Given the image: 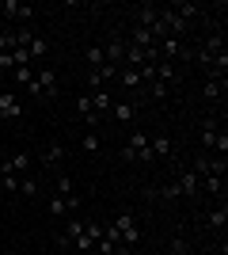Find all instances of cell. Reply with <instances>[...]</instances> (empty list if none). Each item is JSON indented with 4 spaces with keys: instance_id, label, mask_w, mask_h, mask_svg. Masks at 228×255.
I'll use <instances>...</instances> for the list:
<instances>
[{
    "instance_id": "cell-21",
    "label": "cell",
    "mask_w": 228,
    "mask_h": 255,
    "mask_svg": "<svg viewBox=\"0 0 228 255\" xmlns=\"http://www.w3.org/2000/svg\"><path fill=\"white\" fill-rule=\"evenodd\" d=\"M0 191L19 194V175H15V171H0Z\"/></svg>"
},
{
    "instance_id": "cell-32",
    "label": "cell",
    "mask_w": 228,
    "mask_h": 255,
    "mask_svg": "<svg viewBox=\"0 0 228 255\" xmlns=\"http://www.w3.org/2000/svg\"><path fill=\"white\" fill-rule=\"evenodd\" d=\"M171 255H186V240H171Z\"/></svg>"
},
{
    "instance_id": "cell-8",
    "label": "cell",
    "mask_w": 228,
    "mask_h": 255,
    "mask_svg": "<svg viewBox=\"0 0 228 255\" xmlns=\"http://www.w3.org/2000/svg\"><path fill=\"white\" fill-rule=\"evenodd\" d=\"M149 149H152V156H156V160H171L175 156V141L160 133V137H149Z\"/></svg>"
},
{
    "instance_id": "cell-4",
    "label": "cell",
    "mask_w": 228,
    "mask_h": 255,
    "mask_svg": "<svg viewBox=\"0 0 228 255\" xmlns=\"http://www.w3.org/2000/svg\"><path fill=\"white\" fill-rule=\"evenodd\" d=\"M76 206H80V198H76V194H50L46 210H50V217H65V213H73Z\"/></svg>"
},
{
    "instance_id": "cell-5",
    "label": "cell",
    "mask_w": 228,
    "mask_h": 255,
    "mask_svg": "<svg viewBox=\"0 0 228 255\" xmlns=\"http://www.w3.org/2000/svg\"><path fill=\"white\" fill-rule=\"evenodd\" d=\"M175 187H179V194H190V198H198V194H202V175L190 168V171H183V175L175 179Z\"/></svg>"
},
{
    "instance_id": "cell-18",
    "label": "cell",
    "mask_w": 228,
    "mask_h": 255,
    "mask_svg": "<svg viewBox=\"0 0 228 255\" xmlns=\"http://www.w3.org/2000/svg\"><path fill=\"white\" fill-rule=\"evenodd\" d=\"M217 137H221V129L213 126V122H206V126H202V149H206V152H213V145H217Z\"/></svg>"
},
{
    "instance_id": "cell-10",
    "label": "cell",
    "mask_w": 228,
    "mask_h": 255,
    "mask_svg": "<svg viewBox=\"0 0 228 255\" xmlns=\"http://www.w3.org/2000/svg\"><path fill=\"white\" fill-rule=\"evenodd\" d=\"M198 50H202V53H209V57H221V53H225V34H221V31L206 34V42L198 46Z\"/></svg>"
},
{
    "instance_id": "cell-24",
    "label": "cell",
    "mask_w": 228,
    "mask_h": 255,
    "mask_svg": "<svg viewBox=\"0 0 228 255\" xmlns=\"http://www.w3.org/2000/svg\"><path fill=\"white\" fill-rule=\"evenodd\" d=\"M80 149L84 152H99L103 149V137H99V133H84V137H80Z\"/></svg>"
},
{
    "instance_id": "cell-25",
    "label": "cell",
    "mask_w": 228,
    "mask_h": 255,
    "mask_svg": "<svg viewBox=\"0 0 228 255\" xmlns=\"http://www.w3.org/2000/svg\"><path fill=\"white\" fill-rule=\"evenodd\" d=\"M46 50H50V42H46V38H38V34H34V42L27 46V53H31V61H34V57H46Z\"/></svg>"
},
{
    "instance_id": "cell-22",
    "label": "cell",
    "mask_w": 228,
    "mask_h": 255,
    "mask_svg": "<svg viewBox=\"0 0 228 255\" xmlns=\"http://www.w3.org/2000/svg\"><path fill=\"white\" fill-rule=\"evenodd\" d=\"M118 80H122V88H126V92H133V88H141V76L133 73V69H118Z\"/></svg>"
},
{
    "instance_id": "cell-1",
    "label": "cell",
    "mask_w": 228,
    "mask_h": 255,
    "mask_svg": "<svg viewBox=\"0 0 228 255\" xmlns=\"http://www.w3.org/2000/svg\"><path fill=\"white\" fill-rule=\"evenodd\" d=\"M27 92H31L38 103H42V99H57V92H61V88H57V69H38L34 80L27 84Z\"/></svg>"
},
{
    "instance_id": "cell-28",
    "label": "cell",
    "mask_w": 228,
    "mask_h": 255,
    "mask_svg": "<svg viewBox=\"0 0 228 255\" xmlns=\"http://www.w3.org/2000/svg\"><path fill=\"white\" fill-rule=\"evenodd\" d=\"M19 194H38V183L31 175H19Z\"/></svg>"
},
{
    "instance_id": "cell-12",
    "label": "cell",
    "mask_w": 228,
    "mask_h": 255,
    "mask_svg": "<svg viewBox=\"0 0 228 255\" xmlns=\"http://www.w3.org/2000/svg\"><path fill=\"white\" fill-rule=\"evenodd\" d=\"M137 27H145V31H149L152 23H156V15H160V8H156V4H137Z\"/></svg>"
},
{
    "instance_id": "cell-2",
    "label": "cell",
    "mask_w": 228,
    "mask_h": 255,
    "mask_svg": "<svg viewBox=\"0 0 228 255\" xmlns=\"http://www.w3.org/2000/svg\"><path fill=\"white\" fill-rule=\"evenodd\" d=\"M110 225H114V233H118V244H122V248H137V244H141V229L133 225L130 213H118Z\"/></svg>"
},
{
    "instance_id": "cell-13",
    "label": "cell",
    "mask_w": 228,
    "mask_h": 255,
    "mask_svg": "<svg viewBox=\"0 0 228 255\" xmlns=\"http://www.w3.org/2000/svg\"><path fill=\"white\" fill-rule=\"evenodd\" d=\"M152 80H160V84L171 88L175 80H179V73H175V65H171V61H156V76H152Z\"/></svg>"
},
{
    "instance_id": "cell-23",
    "label": "cell",
    "mask_w": 228,
    "mask_h": 255,
    "mask_svg": "<svg viewBox=\"0 0 228 255\" xmlns=\"http://www.w3.org/2000/svg\"><path fill=\"white\" fill-rule=\"evenodd\" d=\"M11 80H15L19 88H27V84L34 80V69H31V65H23V69H11Z\"/></svg>"
},
{
    "instance_id": "cell-27",
    "label": "cell",
    "mask_w": 228,
    "mask_h": 255,
    "mask_svg": "<svg viewBox=\"0 0 228 255\" xmlns=\"http://www.w3.org/2000/svg\"><path fill=\"white\" fill-rule=\"evenodd\" d=\"M163 198V202H175V198H183V194H179V187H175V183H167V187H160V191H156Z\"/></svg>"
},
{
    "instance_id": "cell-3",
    "label": "cell",
    "mask_w": 228,
    "mask_h": 255,
    "mask_svg": "<svg viewBox=\"0 0 228 255\" xmlns=\"http://www.w3.org/2000/svg\"><path fill=\"white\" fill-rule=\"evenodd\" d=\"M0 19H4V27H8L11 19L27 23V19H34V8L23 4V0H0Z\"/></svg>"
},
{
    "instance_id": "cell-16",
    "label": "cell",
    "mask_w": 228,
    "mask_h": 255,
    "mask_svg": "<svg viewBox=\"0 0 228 255\" xmlns=\"http://www.w3.org/2000/svg\"><path fill=\"white\" fill-rule=\"evenodd\" d=\"M80 236H84V221H80V217H73V221H69V229L65 233H61V244H73V240H80Z\"/></svg>"
},
{
    "instance_id": "cell-14",
    "label": "cell",
    "mask_w": 228,
    "mask_h": 255,
    "mask_svg": "<svg viewBox=\"0 0 228 255\" xmlns=\"http://www.w3.org/2000/svg\"><path fill=\"white\" fill-rule=\"evenodd\" d=\"M61 160H65V149L54 141V145H46V152H42V160H38V164H42V168H57Z\"/></svg>"
},
{
    "instance_id": "cell-19",
    "label": "cell",
    "mask_w": 228,
    "mask_h": 255,
    "mask_svg": "<svg viewBox=\"0 0 228 255\" xmlns=\"http://www.w3.org/2000/svg\"><path fill=\"white\" fill-rule=\"evenodd\" d=\"M84 57H87V65H91V69H103V65H107V53H103V46H87Z\"/></svg>"
},
{
    "instance_id": "cell-9",
    "label": "cell",
    "mask_w": 228,
    "mask_h": 255,
    "mask_svg": "<svg viewBox=\"0 0 228 255\" xmlns=\"http://www.w3.org/2000/svg\"><path fill=\"white\" fill-rule=\"evenodd\" d=\"M91 96V107H95V115L103 118V115H110V107H114V99H110V92L107 88H99V92H87Z\"/></svg>"
},
{
    "instance_id": "cell-11",
    "label": "cell",
    "mask_w": 228,
    "mask_h": 255,
    "mask_svg": "<svg viewBox=\"0 0 228 255\" xmlns=\"http://www.w3.org/2000/svg\"><path fill=\"white\" fill-rule=\"evenodd\" d=\"M202 191L225 202V175H202Z\"/></svg>"
},
{
    "instance_id": "cell-20",
    "label": "cell",
    "mask_w": 228,
    "mask_h": 255,
    "mask_svg": "<svg viewBox=\"0 0 228 255\" xmlns=\"http://www.w3.org/2000/svg\"><path fill=\"white\" fill-rule=\"evenodd\" d=\"M209 225H213V229H225V225H228V206L225 202L209 210Z\"/></svg>"
},
{
    "instance_id": "cell-30",
    "label": "cell",
    "mask_w": 228,
    "mask_h": 255,
    "mask_svg": "<svg viewBox=\"0 0 228 255\" xmlns=\"http://www.w3.org/2000/svg\"><path fill=\"white\" fill-rule=\"evenodd\" d=\"M149 92H152L156 99H167V96H171V88H167V84H160V80H152V84H149Z\"/></svg>"
},
{
    "instance_id": "cell-31",
    "label": "cell",
    "mask_w": 228,
    "mask_h": 255,
    "mask_svg": "<svg viewBox=\"0 0 228 255\" xmlns=\"http://www.w3.org/2000/svg\"><path fill=\"white\" fill-rule=\"evenodd\" d=\"M57 194H73V179H69V175L57 179Z\"/></svg>"
},
{
    "instance_id": "cell-6",
    "label": "cell",
    "mask_w": 228,
    "mask_h": 255,
    "mask_svg": "<svg viewBox=\"0 0 228 255\" xmlns=\"http://www.w3.org/2000/svg\"><path fill=\"white\" fill-rule=\"evenodd\" d=\"M103 53H107V65L122 69V57H126V38H107V42H103Z\"/></svg>"
},
{
    "instance_id": "cell-7",
    "label": "cell",
    "mask_w": 228,
    "mask_h": 255,
    "mask_svg": "<svg viewBox=\"0 0 228 255\" xmlns=\"http://www.w3.org/2000/svg\"><path fill=\"white\" fill-rule=\"evenodd\" d=\"M23 115V103L15 92H0V118H19Z\"/></svg>"
},
{
    "instance_id": "cell-29",
    "label": "cell",
    "mask_w": 228,
    "mask_h": 255,
    "mask_svg": "<svg viewBox=\"0 0 228 255\" xmlns=\"http://www.w3.org/2000/svg\"><path fill=\"white\" fill-rule=\"evenodd\" d=\"M15 69V57H11V50H0V73H11Z\"/></svg>"
},
{
    "instance_id": "cell-15",
    "label": "cell",
    "mask_w": 228,
    "mask_h": 255,
    "mask_svg": "<svg viewBox=\"0 0 228 255\" xmlns=\"http://www.w3.org/2000/svg\"><path fill=\"white\" fill-rule=\"evenodd\" d=\"M110 115H114V122H133V118H137V107L133 103H114Z\"/></svg>"
},
{
    "instance_id": "cell-26",
    "label": "cell",
    "mask_w": 228,
    "mask_h": 255,
    "mask_svg": "<svg viewBox=\"0 0 228 255\" xmlns=\"http://www.w3.org/2000/svg\"><path fill=\"white\" fill-rule=\"evenodd\" d=\"M76 115H80V118L95 115V107H91V96H87V92H84V96H80V99H76Z\"/></svg>"
},
{
    "instance_id": "cell-33",
    "label": "cell",
    "mask_w": 228,
    "mask_h": 255,
    "mask_svg": "<svg viewBox=\"0 0 228 255\" xmlns=\"http://www.w3.org/2000/svg\"><path fill=\"white\" fill-rule=\"evenodd\" d=\"M4 156H8V152H4V149H0V164H4Z\"/></svg>"
},
{
    "instance_id": "cell-17",
    "label": "cell",
    "mask_w": 228,
    "mask_h": 255,
    "mask_svg": "<svg viewBox=\"0 0 228 255\" xmlns=\"http://www.w3.org/2000/svg\"><path fill=\"white\" fill-rule=\"evenodd\" d=\"M202 96H206L209 103H217V99L225 96V80H206V84H202Z\"/></svg>"
}]
</instances>
